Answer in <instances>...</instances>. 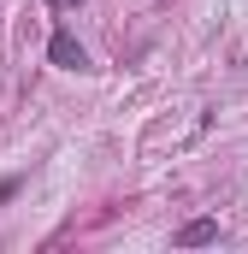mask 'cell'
<instances>
[{
	"label": "cell",
	"instance_id": "1",
	"mask_svg": "<svg viewBox=\"0 0 248 254\" xmlns=\"http://www.w3.org/2000/svg\"><path fill=\"white\" fill-rule=\"evenodd\" d=\"M48 60L60 65V71H83L89 54H83V42L71 36V30H54V42H48Z\"/></svg>",
	"mask_w": 248,
	"mask_h": 254
},
{
	"label": "cell",
	"instance_id": "2",
	"mask_svg": "<svg viewBox=\"0 0 248 254\" xmlns=\"http://www.w3.org/2000/svg\"><path fill=\"white\" fill-rule=\"evenodd\" d=\"M213 237H219V219H189L184 231H178L184 249H201V243H213Z\"/></svg>",
	"mask_w": 248,
	"mask_h": 254
},
{
	"label": "cell",
	"instance_id": "3",
	"mask_svg": "<svg viewBox=\"0 0 248 254\" xmlns=\"http://www.w3.org/2000/svg\"><path fill=\"white\" fill-rule=\"evenodd\" d=\"M18 184H24V178H6V184H0V207H6L12 195H18Z\"/></svg>",
	"mask_w": 248,
	"mask_h": 254
},
{
	"label": "cell",
	"instance_id": "4",
	"mask_svg": "<svg viewBox=\"0 0 248 254\" xmlns=\"http://www.w3.org/2000/svg\"><path fill=\"white\" fill-rule=\"evenodd\" d=\"M54 6H60V12H65V6H77V0H54Z\"/></svg>",
	"mask_w": 248,
	"mask_h": 254
}]
</instances>
